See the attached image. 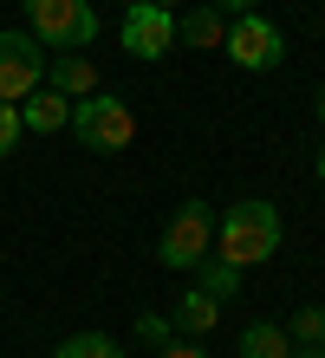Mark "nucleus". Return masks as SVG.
Segmentation results:
<instances>
[{
	"mask_svg": "<svg viewBox=\"0 0 325 358\" xmlns=\"http://www.w3.org/2000/svg\"><path fill=\"white\" fill-rule=\"evenodd\" d=\"M273 248H280V208L273 202H260V196H247V202H234L222 222H215V255H222L228 267H260V261H273Z\"/></svg>",
	"mask_w": 325,
	"mask_h": 358,
	"instance_id": "f257e3e1",
	"label": "nucleus"
},
{
	"mask_svg": "<svg viewBox=\"0 0 325 358\" xmlns=\"http://www.w3.org/2000/svg\"><path fill=\"white\" fill-rule=\"evenodd\" d=\"M33 20V39L52 52H85L98 39V7L92 0H20Z\"/></svg>",
	"mask_w": 325,
	"mask_h": 358,
	"instance_id": "f03ea898",
	"label": "nucleus"
},
{
	"mask_svg": "<svg viewBox=\"0 0 325 358\" xmlns=\"http://www.w3.org/2000/svg\"><path fill=\"white\" fill-rule=\"evenodd\" d=\"M72 131H78L85 150H124V143L137 137V117H130L124 98L92 92V98H72Z\"/></svg>",
	"mask_w": 325,
	"mask_h": 358,
	"instance_id": "7ed1b4c3",
	"label": "nucleus"
},
{
	"mask_svg": "<svg viewBox=\"0 0 325 358\" xmlns=\"http://www.w3.org/2000/svg\"><path fill=\"white\" fill-rule=\"evenodd\" d=\"M222 46H228V59L241 72H273L280 59H287V33H280L267 13H234V27L222 33Z\"/></svg>",
	"mask_w": 325,
	"mask_h": 358,
	"instance_id": "20e7f679",
	"label": "nucleus"
},
{
	"mask_svg": "<svg viewBox=\"0 0 325 358\" xmlns=\"http://www.w3.org/2000/svg\"><path fill=\"white\" fill-rule=\"evenodd\" d=\"M208 248H215V222H208V208H202V202H182L176 215H169L163 241H157V261H163V267H195Z\"/></svg>",
	"mask_w": 325,
	"mask_h": 358,
	"instance_id": "39448f33",
	"label": "nucleus"
},
{
	"mask_svg": "<svg viewBox=\"0 0 325 358\" xmlns=\"http://www.w3.org/2000/svg\"><path fill=\"white\" fill-rule=\"evenodd\" d=\"M46 85V52L33 33H0V104H20Z\"/></svg>",
	"mask_w": 325,
	"mask_h": 358,
	"instance_id": "423d86ee",
	"label": "nucleus"
},
{
	"mask_svg": "<svg viewBox=\"0 0 325 358\" xmlns=\"http://www.w3.org/2000/svg\"><path fill=\"white\" fill-rule=\"evenodd\" d=\"M169 46H176V13L157 7V0H130V7H124V52L169 59Z\"/></svg>",
	"mask_w": 325,
	"mask_h": 358,
	"instance_id": "0eeeda50",
	"label": "nucleus"
},
{
	"mask_svg": "<svg viewBox=\"0 0 325 358\" xmlns=\"http://www.w3.org/2000/svg\"><path fill=\"white\" fill-rule=\"evenodd\" d=\"M65 124H72V98H65V92L39 85V92H27V98H20V131L52 137V131H65Z\"/></svg>",
	"mask_w": 325,
	"mask_h": 358,
	"instance_id": "6e6552de",
	"label": "nucleus"
},
{
	"mask_svg": "<svg viewBox=\"0 0 325 358\" xmlns=\"http://www.w3.org/2000/svg\"><path fill=\"white\" fill-rule=\"evenodd\" d=\"M46 85L65 92V98H92L98 92V72H92L85 52H59V59H46Z\"/></svg>",
	"mask_w": 325,
	"mask_h": 358,
	"instance_id": "1a4fd4ad",
	"label": "nucleus"
},
{
	"mask_svg": "<svg viewBox=\"0 0 325 358\" xmlns=\"http://www.w3.org/2000/svg\"><path fill=\"white\" fill-rule=\"evenodd\" d=\"M222 33H228V20H222V7H189L182 20H176V46H195V52H208V46H222Z\"/></svg>",
	"mask_w": 325,
	"mask_h": 358,
	"instance_id": "9d476101",
	"label": "nucleus"
},
{
	"mask_svg": "<svg viewBox=\"0 0 325 358\" xmlns=\"http://www.w3.org/2000/svg\"><path fill=\"white\" fill-rule=\"evenodd\" d=\"M176 326L189 332V339L215 332V326H222V300H215V293H202V287H189V293H182V306H176Z\"/></svg>",
	"mask_w": 325,
	"mask_h": 358,
	"instance_id": "9b49d317",
	"label": "nucleus"
},
{
	"mask_svg": "<svg viewBox=\"0 0 325 358\" xmlns=\"http://www.w3.org/2000/svg\"><path fill=\"white\" fill-rule=\"evenodd\" d=\"M241 358H293V339H287V326H247L241 332Z\"/></svg>",
	"mask_w": 325,
	"mask_h": 358,
	"instance_id": "f8f14e48",
	"label": "nucleus"
},
{
	"mask_svg": "<svg viewBox=\"0 0 325 358\" xmlns=\"http://www.w3.org/2000/svg\"><path fill=\"white\" fill-rule=\"evenodd\" d=\"M195 287H202V293H215V300H228V293L241 287V267H228L222 255H215V261L202 255V261H195Z\"/></svg>",
	"mask_w": 325,
	"mask_h": 358,
	"instance_id": "ddd939ff",
	"label": "nucleus"
},
{
	"mask_svg": "<svg viewBox=\"0 0 325 358\" xmlns=\"http://www.w3.org/2000/svg\"><path fill=\"white\" fill-rule=\"evenodd\" d=\"M59 358H124L117 339H104V332H78V339H65Z\"/></svg>",
	"mask_w": 325,
	"mask_h": 358,
	"instance_id": "4468645a",
	"label": "nucleus"
},
{
	"mask_svg": "<svg viewBox=\"0 0 325 358\" xmlns=\"http://www.w3.org/2000/svg\"><path fill=\"white\" fill-rule=\"evenodd\" d=\"M287 339H299V345H325V306H299L293 326H287Z\"/></svg>",
	"mask_w": 325,
	"mask_h": 358,
	"instance_id": "2eb2a0df",
	"label": "nucleus"
},
{
	"mask_svg": "<svg viewBox=\"0 0 325 358\" xmlns=\"http://www.w3.org/2000/svg\"><path fill=\"white\" fill-rule=\"evenodd\" d=\"M20 143V104H0V157H13Z\"/></svg>",
	"mask_w": 325,
	"mask_h": 358,
	"instance_id": "dca6fc26",
	"label": "nucleus"
},
{
	"mask_svg": "<svg viewBox=\"0 0 325 358\" xmlns=\"http://www.w3.org/2000/svg\"><path fill=\"white\" fill-rule=\"evenodd\" d=\"M137 332L150 345H169V320H163V313H137Z\"/></svg>",
	"mask_w": 325,
	"mask_h": 358,
	"instance_id": "f3484780",
	"label": "nucleus"
},
{
	"mask_svg": "<svg viewBox=\"0 0 325 358\" xmlns=\"http://www.w3.org/2000/svg\"><path fill=\"white\" fill-rule=\"evenodd\" d=\"M157 358H208V352H202V345H176V339H169V345H163Z\"/></svg>",
	"mask_w": 325,
	"mask_h": 358,
	"instance_id": "a211bd4d",
	"label": "nucleus"
},
{
	"mask_svg": "<svg viewBox=\"0 0 325 358\" xmlns=\"http://www.w3.org/2000/svg\"><path fill=\"white\" fill-rule=\"evenodd\" d=\"M208 7H222V13H254L260 0H208Z\"/></svg>",
	"mask_w": 325,
	"mask_h": 358,
	"instance_id": "6ab92c4d",
	"label": "nucleus"
},
{
	"mask_svg": "<svg viewBox=\"0 0 325 358\" xmlns=\"http://www.w3.org/2000/svg\"><path fill=\"white\" fill-rule=\"evenodd\" d=\"M293 358H325V345H299V352H293Z\"/></svg>",
	"mask_w": 325,
	"mask_h": 358,
	"instance_id": "aec40b11",
	"label": "nucleus"
},
{
	"mask_svg": "<svg viewBox=\"0 0 325 358\" xmlns=\"http://www.w3.org/2000/svg\"><path fill=\"white\" fill-rule=\"evenodd\" d=\"M157 7H169V13H176V7H182V0H157Z\"/></svg>",
	"mask_w": 325,
	"mask_h": 358,
	"instance_id": "412c9836",
	"label": "nucleus"
},
{
	"mask_svg": "<svg viewBox=\"0 0 325 358\" xmlns=\"http://www.w3.org/2000/svg\"><path fill=\"white\" fill-rule=\"evenodd\" d=\"M312 104H319V117H325V92H319V98H312Z\"/></svg>",
	"mask_w": 325,
	"mask_h": 358,
	"instance_id": "4be33fe9",
	"label": "nucleus"
},
{
	"mask_svg": "<svg viewBox=\"0 0 325 358\" xmlns=\"http://www.w3.org/2000/svg\"><path fill=\"white\" fill-rule=\"evenodd\" d=\"M319 182H325V150H319Z\"/></svg>",
	"mask_w": 325,
	"mask_h": 358,
	"instance_id": "5701e85b",
	"label": "nucleus"
},
{
	"mask_svg": "<svg viewBox=\"0 0 325 358\" xmlns=\"http://www.w3.org/2000/svg\"><path fill=\"white\" fill-rule=\"evenodd\" d=\"M124 7H130V0H124Z\"/></svg>",
	"mask_w": 325,
	"mask_h": 358,
	"instance_id": "b1692460",
	"label": "nucleus"
}]
</instances>
